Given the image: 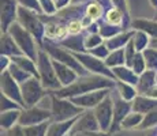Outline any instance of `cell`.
<instances>
[{"label": "cell", "instance_id": "44dd1931", "mask_svg": "<svg viewBox=\"0 0 157 136\" xmlns=\"http://www.w3.org/2000/svg\"><path fill=\"white\" fill-rule=\"evenodd\" d=\"M155 108H157V99L152 98V97L138 94L137 98L132 101V110L140 112V113H142V114L149 113V112L153 110Z\"/></svg>", "mask_w": 157, "mask_h": 136}, {"label": "cell", "instance_id": "d4e9b609", "mask_svg": "<svg viewBox=\"0 0 157 136\" xmlns=\"http://www.w3.org/2000/svg\"><path fill=\"white\" fill-rule=\"evenodd\" d=\"M13 63L18 64L22 69L28 71L32 76H37L40 78V74H38V67H37V61L33 59H30L26 54H19V56H14L11 57Z\"/></svg>", "mask_w": 157, "mask_h": 136}, {"label": "cell", "instance_id": "d6986e66", "mask_svg": "<svg viewBox=\"0 0 157 136\" xmlns=\"http://www.w3.org/2000/svg\"><path fill=\"white\" fill-rule=\"evenodd\" d=\"M112 72L115 75V79L120 80V82H126V83L130 84H134L137 86L138 80H140V75L135 74L134 69L128 65H119V67H115L112 68Z\"/></svg>", "mask_w": 157, "mask_h": 136}, {"label": "cell", "instance_id": "ac0fdd59", "mask_svg": "<svg viewBox=\"0 0 157 136\" xmlns=\"http://www.w3.org/2000/svg\"><path fill=\"white\" fill-rule=\"evenodd\" d=\"M0 53L10 57L23 54L21 48L18 46V44L15 42V40L11 37V34L8 31L2 33V37H0Z\"/></svg>", "mask_w": 157, "mask_h": 136}, {"label": "cell", "instance_id": "4fadbf2b", "mask_svg": "<svg viewBox=\"0 0 157 136\" xmlns=\"http://www.w3.org/2000/svg\"><path fill=\"white\" fill-rule=\"evenodd\" d=\"M18 0H0V27L2 33L8 31L10 26L18 20Z\"/></svg>", "mask_w": 157, "mask_h": 136}, {"label": "cell", "instance_id": "277c9868", "mask_svg": "<svg viewBox=\"0 0 157 136\" xmlns=\"http://www.w3.org/2000/svg\"><path fill=\"white\" fill-rule=\"evenodd\" d=\"M37 67H38V74H40V80L48 91H55V90L62 89L63 86L56 75L52 57L44 49H40V52H38Z\"/></svg>", "mask_w": 157, "mask_h": 136}, {"label": "cell", "instance_id": "9c48e42d", "mask_svg": "<svg viewBox=\"0 0 157 136\" xmlns=\"http://www.w3.org/2000/svg\"><path fill=\"white\" fill-rule=\"evenodd\" d=\"M111 93L93 109L96 117H97V121L100 124V129L102 132H109L113 120V98Z\"/></svg>", "mask_w": 157, "mask_h": 136}, {"label": "cell", "instance_id": "c3c4849f", "mask_svg": "<svg viewBox=\"0 0 157 136\" xmlns=\"http://www.w3.org/2000/svg\"><path fill=\"white\" fill-rule=\"evenodd\" d=\"M85 31L87 34H96V33H100V20H94L87 29H85Z\"/></svg>", "mask_w": 157, "mask_h": 136}, {"label": "cell", "instance_id": "1f68e13d", "mask_svg": "<svg viewBox=\"0 0 157 136\" xmlns=\"http://www.w3.org/2000/svg\"><path fill=\"white\" fill-rule=\"evenodd\" d=\"M85 14L92 17L94 20H101L104 18L105 10L102 8L101 4H98L94 0H89V2L85 4Z\"/></svg>", "mask_w": 157, "mask_h": 136}, {"label": "cell", "instance_id": "8992f818", "mask_svg": "<svg viewBox=\"0 0 157 136\" xmlns=\"http://www.w3.org/2000/svg\"><path fill=\"white\" fill-rule=\"evenodd\" d=\"M52 93V91H51ZM53 102H52V121H67V120L77 119L85 109L77 106L70 98H62L52 93Z\"/></svg>", "mask_w": 157, "mask_h": 136}, {"label": "cell", "instance_id": "6da1fadb", "mask_svg": "<svg viewBox=\"0 0 157 136\" xmlns=\"http://www.w3.org/2000/svg\"><path fill=\"white\" fill-rule=\"evenodd\" d=\"M115 86H116L115 79L97 74H87L83 75V76H78V79L74 83H71L70 86L62 87V89L55 90L52 93L57 97H62V98H72V97L82 95L86 94V93L94 91V90L115 89Z\"/></svg>", "mask_w": 157, "mask_h": 136}, {"label": "cell", "instance_id": "9f6ffc18", "mask_svg": "<svg viewBox=\"0 0 157 136\" xmlns=\"http://www.w3.org/2000/svg\"><path fill=\"white\" fill-rule=\"evenodd\" d=\"M150 46H153V48H156V49H157V38H156V40L150 41Z\"/></svg>", "mask_w": 157, "mask_h": 136}, {"label": "cell", "instance_id": "ba28073f", "mask_svg": "<svg viewBox=\"0 0 157 136\" xmlns=\"http://www.w3.org/2000/svg\"><path fill=\"white\" fill-rule=\"evenodd\" d=\"M74 56L77 57V60L86 68L87 72L90 74H97L102 75V76H108L111 79H115V75L112 72V69L105 64L104 60L98 59V57L93 56L89 52H83V53H74ZM116 80V79H115Z\"/></svg>", "mask_w": 157, "mask_h": 136}, {"label": "cell", "instance_id": "74e56055", "mask_svg": "<svg viewBox=\"0 0 157 136\" xmlns=\"http://www.w3.org/2000/svg\"><path fill=\"white\" fill-rule=\"evenodd\" d=\"M86 33V31H85ZM105 40L102 38V35L100 33H96V34H87L86 33V37H85V48L86 50L89 52L90 49H93V48L98 46V45H101L102 42Z\"/></svg>", "mask_w": 157, "mask_h": 136}, {"label": "cell", "instance_id": "f35d334b", "mask_svg": "<svg viewBox=\"0 0 157 136\" xmlns=\"http://www.w3.org/2000/svg\"><path fill=\"white\" fill-rule=\"evenodd\" d=\"M131 68L134 69L135 74L141 75L146 71V63H145V57H144V53L142 52H137L135 54L134 60H132V64H131Z\"/></svg>", "mask_w": 157, "mask_h": 136}, {"label": "cell", "instance_id": "e0dca14e", "mask_svg": "<svg viewBox=\"0 0 157 136\" xmlns=\"http://www.w3.org/2000/svg\"><path fill=\"white\" fill-rule=\"evenodd\" d=\"M53 67H55L56 75H57V78H59L63 87L70 86V84L74 83V82L78 79V76H79L71 67H68L67 64H63V63L57 61V60H53Z\"/></svg>", "mask_w": 157, "mask_h": 136}, {"label": "cell", "instance_id": "e575fe53", "mask_svg": "<svg viewBox=\"0 0 157 136\" xmlns=\"http://www.w3.org/2000/svg\"><path fill=\"white\" fill-rule=\"evenodd\" d=\"M142 53L145 57V63H146V68L152 69V71H157V49L156 48L149 46Z\"/></svg>", "mask_w": 157, "mask_h": 136}, {"label": "cell", "instance_id": "ffe728a7", "mask_svg": "<svg viewBox=\"0 0 157 136\" xmlns=\"http://www.w3.org/2000/svg\"><path fill=\"white\" fill-rule=\"evenodd\" d=\"M134 35V29H130V30H124V31L119 33L117 35H115L112 38H108L105 40V45L109 48V50H116V49H122L124 48L126 45L130 42V40L132 38Z\"/></svg>", "mask_w": 157, "mask_h": 136}, {"label": "cell", "instance_id": "5b68a950", "mask_svg": "<svg viewBox=\"0 0 157 136\" xmlns=\"http://www.w3.org/2000/svg\"><path fill=\"white\" fill-rule=\"evenodd\" d=\"M18 22L25 27L29 33H32L33 37L37 40L38 44L43 42V40L45 38V23L41 19V14L19 6Z\"/></svg>", "mask_w": 157, "mask_h": 136}, {"label": "cell", "instance_id": "d6a6232c", "mask_svg": "<svg viewBox=\"0 0 157 136\" xmlns=\"http://www.w3.org/2000/svg\"><path fill=\"white\" fill-rule=\"evenodd\" d=\"M104 20L105 22H108V23H112V25H116V26H123L124 17H123L122 11L117 10L116 7H111L109 10L105 11Z\"/></svg>", "mask_w": 157, "mask_h": 136}, {"label": "cell", "instance_id": "8d00e7d4", "mask_svg": "<svg viewBox=\"0 0 157 136\" xmlns=\"http://www.w3.org/2000/svg\"><path fill=\"white\" fill-rule=\"evenodd\" d=\"M157 127V108H155L153 110H150L149 113L144 114V120L141 123L140 128L141 131H146V129H150V128H155Z\"/></svg>", "mask_w": 157, "mask_h": 136}, {"label": "cell", "instance_id": "ee69618b", "mask_svg": "<svg viewBox=\"0 0 157 136\" xmlns=\"http://www.w3.org/2000/svg\"><path fill=\"white\" fill-rule=\"evenodd\" d=\"M67 30H68V34H79V33L85 31L81 19H71V20H68V22H67Z\"/></svg>", "mask_w": 157, "mask_h": 136}, {"label": "cell", "instance_id": "f6af8a7d", "mask_svg": "<svg viewBox=\"0 0 157 136\" xmlns=\"http://www.w3.org/2000/svg\"><path fill=\"white\" fill-rule=\"evenodd\" d=\"M19 6L22 7H26L29 10H33L38 14H43V8L40 6V0H18Z\"/></svg>", "mask_w": 157, "mask_h": 136}, {"label": "cell", "instance_id": "2e32d148", "mask_svg": "<svg viewBox=\"0 0 157 136\" xmlns=\"http://www.w3.org/2000/svg\"><path fill=\"white\" fill-rule=\"evenodd\" d=\"M85 37H86L85 31L79 33V34H68L64 40L59 41V44L72 53H83L87 52L85 48Z\"/></svg>", "mask_w": 157, "mask_h": 136}, {"label": "cell", "instance_id": "d590c367", "mask_svg": "<svg viewBox=\"0 0 157 136\" xmlns=\"http://www.w3.org/2000/svg\"><path fill=\"white\" fill-rule=\"evenodd\" d=\"M8 72H10L14 79L17 82H19V83H23V82H26L29 78H32V75H30L28 71L22 69L18 64H15V63H11V65L8 67Z\"/></svg>", "mask_w": 157, "mask_h": 136}, {"label": "cell", "instance_id": "f907efd6", "mask_svg": "<svg viewBox=\"0 0 157 136\" xmlns=\"http://www.w3.org/2000/svg\"><path fill=\"white\" fill-rule=\"evenodd\" d=\"M57 10H63V8L68 7L71 4V0H55Z\"/></svg>", "mask_w": 157, "mask_h": 136}, {"label": "cell", "instance_id": "db71d44e", "mask_svg": "<svg viewBox=\"0 0 157 136\" xmlns=\"http://www.w3.org/2000/svg\"><path fill=\"white\" fill-rule=\"evenodd\" d=\"M89 0H71V4H83V3H87Z\"/></svg>", "mask_w": 157, "mask_h": 136}, {"label": "cell", "instance_id": "8fae6325", "mask_svg": "<svg viewBox=\"0 0 157 136\" xmlns=\"http://www.w3.org/2000/svg\"><path fill=\"white\" fill-rule=\"evenodd\" d=\"M51 120H52V112L36 105V106H32V108L22 109L21 117H19V125L21 127L37 125V124L51 121Z\"/></svg>", "mask_w": 157, "mask_h": 136}, {"label": "cell", "instance_id": "b9f144b4", "mask_svg": "<svg viewBox=\"0 0 157 136\" xmlns=\"http://www.w3.org/2000/svg\"><path fill=\"white\" fill-rule=\"evenodd\" d=\"M135 54H137V49L134 46V42H132V38L130 40V42L124 46V56H126V65L131 67L132 60H134Z\"/></svg>", "mask_w": 157, "mask_h": 136}, {"label": "cell", "instance_id": "52a82bcc", "mask_svg": "<svg viewBox=\"0 0 157 136\" xmlns=\"http://www.w3.org/2000/svg\"><path fill=\"white\" fill-rule=\"evenodd\" d=\"M21 90H22L23 108L36 106L48 94V90L44 87L40 78L37 76H32L26 82L21 83Z\"/></svg>", "mask_w": 157, "mask_h": 136}, {"label": "cell", "instance_id": "816d5d0a", "mask_svg": "<svg viewBox=\"0 0 157 136\" xmlns=\"http://www.w3.org/2000/svg\"><path fill=\"white\" fill-rule=\"evenodd\" d=\"M94 2H97L98 4H101V6H102V8H104L105 11H107V10H109L111 7H113V4H112V0H94Z\"/></svg>", "mask_w": 157, "mask_h": 136}, {"label": "cell", "instance_id": "4dcf8cb0", "mask_svg": "<svg viewBox=\"0 0 157 136\" xmlns=\"http://www.w3.org/2000/svg\"><path fill=\"white\" fill-rule=\"evenodd\" d=\"M122 31H124L123 26H116V25H112V23L105 22V20H100V34L102 35L104 40L112 38Z\"/></svg>", "mask_w": 157, "mask_h": 136}, {"label": "cell", "instance_id": "7bdbcfd3", "mask_svg": "<svg viewBox=\"0 0 157 136\" xmlns=\"http://www.w3.org/2000/svg\"><path fill=\"white\" fill-rule=\"evenodd\" d=\"M40 6L43 8V14L45 15H55L59 11L53 0H40Z\"/></svg>", "mask_w": 157, "mask_h": 136}, {"label": "cell", "instance_id": "3957f363", "mask_svg": "<svg viewBox=\"0 0 157 136\" xmlns=\"http://www.w3.org/2000/svg\"><path fill=\"white\" fill-rule=\"evenodd\" d=\"M8 33L11 34V37L15 40V42L18 44V46L21 48L23 54L29 56L30 59L36 60L37 61L38 59V52H40L41 46L37 42L34 37H33L32 33H29L28 30L25 29L19 22H14L13 25L8 29Z\"/></svg>", "mask_w": 157, "mask_h": 136}, {"label": "cell", "instance_id": "83f0119b", "mask_svg": "<svg viewBox=\"0 0 157 136\" xmlns=\"http://www.w3.org/2000/svg\"><path fill=\"white\" fill-rule=\"evenodd\" d=\"M144 120V114L131 110L120 124V129H138Z\"/></svg>", "mask_w": 157, "mask_h": 136}, {"label": "cell", "instance_id": "6f0895ef", "mask_svg": "<svg viewBox=\"0 0 157 136\" xmlns=\"http://www.w3.org/2000/svg\"><path fill=\"white\" fill-rule=\"evenodd\" d=\"M155 19H157V11H156V15H155Z\"/></svg>", "mask_w": 157, "mask_h": 136}, {"label": "cell", "instance_id": "60d3db41", "mask_svg": "<svg viewBox=\"0 0 157 136\" xmlns=\"http://www.w3.org/2000/svg\"><path fill=\"white\" fill-rule=\"evenodd\" d=\"M89 53L93 54V56H96V57H98V59H101V60H105L108 57V54L111 53V50H109V48L105 45V42H102L101 45H98V46L90 49Z\"/></svg>", "mask_w": 157, "mask_h": 136}, {"label": "cell", "instance_id": "cb8c5ba5", "mask_svg": "<svg viewBox=\"0 0 157 136\" xmlns=\"http://www.w3.org/2000/svg\"><path fill=\"white\" fill-rule=\"evenodd\" d=\"M75 120H67V121H51L49 128H48L47 136H66L70 134L75 124Z\"/></svg>", "mask_w": 157, "mask_h": 136}, {"label": "cell", "instance_id": "9a60e30c", "mask_svg": "<svg viewBox=\"0 0 157 136\" xmlns=\"http://www.w3.org/2000/svg\"><path fill=\"white\" fill-rule=\"evenodd\" d=\"M111 91H112V89H100V90L86 93V94H82V95L72 97L70 99L77 106L85 109V110L86 109H94Z\"/></svg>", "mask_w": 157, "mask_h": 136}, {"label": "cell", "instance_id": "603a6c76", "mask_svg": "<svg viewBox=\"0 0 157 136\" xmlns=\"http://www.w3.org/2000/svg\"><path fill=\"white\" fill-rule=\"evenodd\" d=\"M157 83V71L146 69L144 74L140 75V80L137 84V90L140 94H146L150 89Z\"/></svg>", "mask_w": 157, "mask_h": 136}, {"label": "cell", "instance_id": "7a4b0ae2", "mask_svg": "<svg viewBox=\"0 0 157 136\" xmlns=\"http://www.w3.org/2000/svg\"><path fill=\"white\" fill-rule=\"evenodd\" d=\"M40 46H41V49H44L53 60H57V61L63 63V64H67L68 67H71L79 76L90 74V72H87L86 68L77 60V57L74 56V53L70 52L68 49H66L64 46H62L59 42L49 40V38H44L43 42L40 44Z\"/></svg>", "mask_w": 157, "mask_h": 136}, {"label": "cell", "instance_id": "f546056e", "mask_svg": "<svg viewBox=\"0 0 157 136\" xmlns=\"http://www.w3.org/2000/svg\"><path fill=\"white\" fill-rule=\"evenodd\" d=\"M150 41H152V38H150L145 31L134 30L132 42H134V46H135V49H137V52H144L146 48H149L150 46Z\"/></svg>", "mask_w": 157, "mask_h": 136}, {"label": "cell", "instance_id": "ab89813d", "mask_svg": "<svg viewBox=\"0 0 157 136\" xmlns=\"http://www.w3.org/2000/svg\"><path fill=\"white\" fill-rule=\"evenodd\" d=\"M14 109H23L18 104L17 101L11 99L10 97L2 94V98H0V112H7V110H14Z\"/></svg>", "mask_w": 157, "mask_h": 136}, {"label": "cell", "instance_id": "4316f807", "mask_svg": "<svg viewBox=\"0 0 157 136\" xmlns=\"http://www.w3.org/2000/svg\"><path fill=\"white\" fill-rule=\"evenodd\" d=\"M115 89H116V91L119 93V95L122 97L123 99H126V101H128V102H132L135 98H137V95L140 94L138 90H137V86L126 83V82L116 80V86H115Z\"/></svg>", "mask_w": 157, "mask_h": 136}, {"label": "cell", "instance_id": "7dc6e473", "mask_svg": "<svg viewBox=\"0 0 157 136\" xmlns=\"http://www.w3.org/2000/svg\"><path fill=\"white\" fill-rule=\"evenodd\" d=\"M11 63H13V60H11L10 56H6V54H2L0 56V71H7L8 67L11 65Z\"/></svg>", "mask_w": 157, "mask_h": 136}, {"label": "cell", "instance_id": "7c38bea8", "mask_svg": "<svg viewBox=\"0 0 157 136\" xmlns=\"http://www.w3.org/2000/svg\"><path fill=\"white\" fill-rule=\"evenodd\" d=\"M0 90L2 94L10 97L11 99L17 101L21 106L23 108V98H22V90H21V83L13 78V75L7 71H3L0 74Z\"/></svg>", "mask_w": 157, "mask_h": 136}, {"label": "cell", "instance_id": "5bb4252c", "mask_svg": "<svg viewBox=\"0 0 157 136\" xmlns=\"http://www.w3.org/2000/svg\"><path fill=\"white\" fill-rule=\"evenodd\" d=\"M97 131H101V129H100V124L97 121V117L94 114V110L93 109H86L77 117L70 134H72V132H97Z\"/></svg>", "mask_w": 157, "mask_h": 136}, {"label": "cell", "instance_id": "30bf717a", "mask_svg": "<svg viewBox=\"0 0 157 136\" xmlns=\"http://www.w3.org/2000/svg\"><path fill=\"white\" fill-rule=\"evenodd\" d=\"M111 94H112L113 98V120L109 129V134H113V132L120 131V124L124 120V117L132 110V102L123 99L119 95V93L116 91V89H113Z\"/></svg>", "mask_w": 157, "mask_h": 136}, {"label": "cell", "instance_id": "f5cc1de1", "mask_svg": "<svg viewBox=\"0 0 157 136\" xmlns=\"http://www.w3.org/2000/svg\"><path fill=\"white\" fill-rule=\"evenodd\" d=\"M144 95H147V97H152V98H156L157 99V83L155 84V86L152 87V89L149 90V91L146 93V94H144Z\"/></svg>", "mask_w": 157, "mask_h": 136}, {"label": "cell", "instance_id": "f1b7e54d", "mask_svg": "<svg viewBox=\"0 0 157 136\" xmlns=\"http://www.w3.org/2000/svg\"><path fill=\"white\" fill-rule=\"evenodd\" d=\"M104 61L111 69L115 68V67H119V65H124L126 64L124 48H122V49H116V50H111V53L108 54V57L104 60Z\"/></svg>", "mask_w": 157, "mask_h": 136}, {"label": "cell", "instance_id": "680465c9", "mask_svg": "<svg viewBox=\"0 0 157 136\" xmlns=\"http://www.w3.org/2000/svg\"><path fill=\"white\" fill-rule=\"evenodd\" d=\"M66 136H70V135H66Z\"/></svg>", "mask_w": 157, "mask_h": 136}, {"label": "cell", "instance_id": "11a10c76", "mask_svg": "<svg viewBox=\"0 0 157 136\" xmlns=\"http://www.w3.org/2000/svg\"><path fill=\"white\" fill-rule=\"evenodd\" d=\"M149 3L152 4V7L155 8V10L157 11V0H149Z\"/></svg>", "mask_w": 157, "mask_h": 136}, {"label": "cell", "instance_id": "bcb514c9", "mask_svg": "<svg viewBox=\"0 0 157 136\" xmlns=\"http://www.w3.org/2000/svg\"><path fill=\"white\" fill-rule=\"evenodd\" d=\"M6 132H7L6 136H26L25 135V131H23V127H21L19 124H18V125H15L14 128L6 131Z\"/></svg>", "mask_w": 157, "mask_h": 136}, {"label": "cell", "instance_id": "7402d4cb", "mask_svg": "<svg viewBox=\"0 0 157 136\" xmlns=\"http://www.w3.org/2000/svg\"><path fill=\"white\" fill-rule=\"evenodd\" d=\"M131 29L145 31L152 40L157 38V19H134L131 22Z\"/></svg>", "mask_w": 157, "mask_h": 136}, {"label": "cell", "instance_id": "484cf974", "mask_svg": "<svg viewBox=\"0 0 157 136\" xmlns=\"http://www.w3.org/2000/svg\"><path fill=\"white\" fill-rule=\"evenodd\" d=\"M22 109H14V110H7L2 112L0 116V127L3 131H8V129L14 128L15 125L19 124V117Z\"/></svg>", "mask_w": 157, "mask_h": 136}, {"label": "cell", "instance_id": "681fc988", "mask_svg": "<svg viewBox=\"0 0 157 136\" xmlns=\"http://www.w3.org/2000/svg\"><path fill=\"white\" fill-rule=\"evenodd\" d=\"M81 22H82V26L83 29H87L90 25H92L93 22H94V19H93L92 17H89V15H82V18H81Z\"/></svg>", "mask_w": 157, "mask_h": 136}, {"label": "cell", "instance_id": "836d02e7", "mask_svg": "<svg viewBox=\"0 0 157 136\" xmlns=\"http://www.w3.org/2000/svg\"><path fill=\"white\" fill-rule=\"evenodd\" d=\"M52 121V120H51ZM51 121H45L37 125H30V127H23L26 136H47L48 128H49Z\"/></svg>", "mask_w": 157, "mask_h": 136}]
</instances>
